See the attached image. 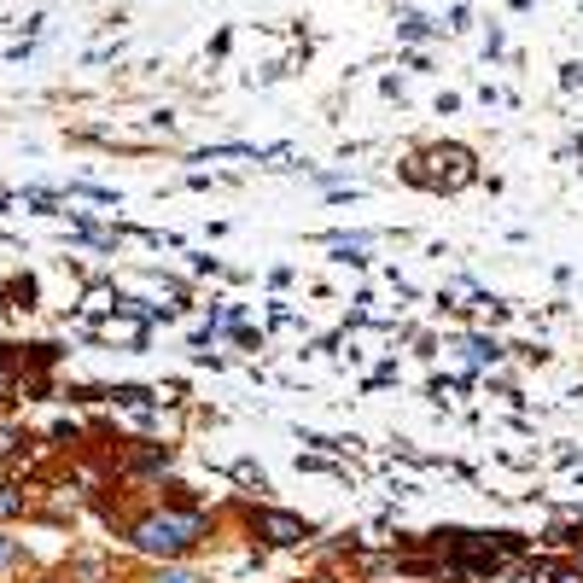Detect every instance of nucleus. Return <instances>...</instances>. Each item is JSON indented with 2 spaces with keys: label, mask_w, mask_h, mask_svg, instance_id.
I'll list each match as a JSON object with an SVG mask.
<instances>
[{
  "label": "nucleus",
  "mask_w": 583,
  "mask_h": 583,
  "mask_svg": "<svg viewBox=\"0 0 583 583\" xmlns=\"http://www.w3.org/2000/svg\"><path fill=\"white\" fill-rule=\"evenodd\" d=\"M199 531H205V519H199V514H152L135 531V543L146 554H181V549H193V543H199Z\"/></svg>",
  "instance_id": "f257e3e1"
},
{
  "label": "nucleus",
  "mask_w": 583,
  "mask_h": 583,
  "mask_svg": "<svg viewBox=\"0 0 583 583\" xmlns=\"http://www.w3.org/2000/svg\"><path fill=\"white\" fill-rule=\"evenodd\" d=\"M578 566H583V549H578Z\"/></svg>",
  "instance_id": "0eeeda50"
},
{
  "label": "nucleus",
  "mask_w": 583,
  "mask_h": 583,
  "mask_svg": "<svg viewBox=\"0 0 583 583\" xmlns=\"http://www.w3.org/2000/svg\"><path fill=\"white\" fill-rule=\"evenodd\" d=\"M88 309H94V315H100V309H111V292H105V286H94V292H88Z\"/></svg>",
  "instance_id": "20e7f679"
},
{
  "label": "nucleus",
  "mask_w": 583,
  "mask_h": 583,
  "mask_svg": "<svg viewBox=\"0 0 583 583\" xmlns=\"http://www.w3.org/2000/svg\"><path fill=\"white\" fill-rule=\"evenodd\" d=\"M0 560H12V543H6V537H0Z\"/></svg>",
  "instance_id": "423d86ee"
},
{
  "label": "nucleus",
  "mask_w": 583,
  "mask_h": 583,
  "mask_svg": "<svg viewBox=\"0 0 583 583\" xmlns=\"http://www.w3.org/2000/svg\"><path fill=\"white\" fill-rule=\"evenodd\" d=\"M257 531H263L269 543H280V549H292V543L309 537V525H298L292 514H257Z\"/></svg>",
  "instance_id": "f03ea898"
},
{
  "label": "nucleus",
  "mask_w": 583,
  "mask_h": 583,
  "mask_svg": "<svg viewBox=\"0 0 583 583\" xmlns=\"http://www.w3.org/2000/svg\"><path fill=\"white\" fill-rule=\"evenodd\" d=\"M158 583H199V578H193V572H164Z\"/></svg>",
  "instance_id": "39448f33"
},
{
  "label": "nucleus",
  "mask_w": 583,
  "mask_h": 583,
  "mask_svg": "<svg viewBox=\"0 0 583 583\" xmlns=\"http://www.w3.org/2000/svg\"><path fill=\"white\" fill-rule=\"evenodd\" d=\"M24 514V490H12V484H0V519Z\"/></svg>",
  "instance_id": "7ed1b4c3"
}]
</instances>
